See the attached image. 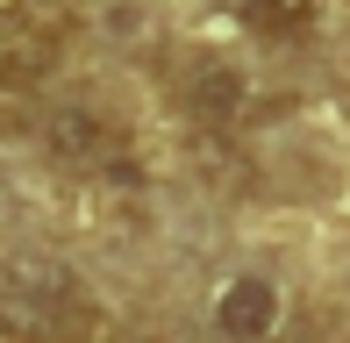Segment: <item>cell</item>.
Returning a JSON list of instances; mask_svg holds the SVG:
<instances>
[{
  "mask_svg": "<svg viewBox=\"0 0 350 343\" xmlns=\"http://www.w3.org/2000/svg\"><path fill=\"white\" fill-rule=\"evenodd\" d=\"M93 307L79 293V272L43 251L0 258V343H86Z\"/></svg>",
  "mask_w": 350,
  "mask_h": 343,
  "instance_id": "cell-1",
  "label": "cell"
},
{
  "mask_svg": "<svg viewBox=\"0 0 350 343\" xmlns=\"http://www.w3.org/2000/svg\"><path fill=\"white\" fill-rule=\"evenodd\" d=\"M36 136H43V150H51L65 172H79V179H136L143 172L136 136L122 129L115 115H93V107H51Z\"/></svg>",
  "mask_w": 350,
  "mask_h": 343,
  "instance_id": "cell-2",
  "label": "cell"
},
{
  "mask_svg": "<svg viewBox=\"0 0 350 343\" xmlns=\"http://www.w3.org/2000/svg\"><path fill=\"white\" fill-rule=\"evenodd\" d=\"M72 43V14L51 0H8L0 8V93H29L57 72Z\"/></svg>",
  "mask_w": 350,
  "mask_h": 343,
  "instance_id": "cell-3",
  "label": "cell"
},
{
  "mask_svg": "<svg viewBox=\"0 0 350 343\" xmlns=\"http://www.w3.org/2000/svg\"><path fill=\"white\" fill-rule=\"evenodd\" d=\"M179 100H186V115H193L200 129H229V122L243 115V72L221 65V57H193L186 79H179Z\"/></svg>",
  "mask_w": 350,
  "mask_h": 343,
  "instance_id": "cell-4",
  "label": "cell"
},
{
  "mask_svg": "<svg viewBox=\"0 0 350 343\" xmlns=\"http://www.w3.org/2000/svg\"><path fill=\"white\" fill-rule=\"evenodd\" d=\"M215 322H221V336L250 343V336H265V329L279 322V293L265 286V279H236V286H221V301H215Z\"/></svg>",
  "mask_w": 350,
  "mask_h": 343,
  "instance_id": "cell-5",
  "label": "cell"
},
{
  "mask_svg": "<svg viewBox=\"0 0 350 343\" xmlns=\"http://www.w3.org/2000/svg\"><path fill=\"white\" fill-rule=\"evenodd\" d=\"M236 8H243L250 29H300V22H314L322 0H236Z\"/></svg>",
  "mask_w": 350,
  "mask_h": 343,
  "instance_id": "cell-6",
  "label": "cell"
}]
</instances>
